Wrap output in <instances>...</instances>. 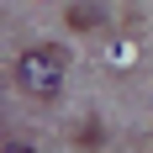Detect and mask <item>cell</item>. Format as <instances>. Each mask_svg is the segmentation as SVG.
Segmentation results:
<instances>
[{"instance_id": "1", "label": "cell", "mask_w": 153, "mask_h": 153, "mask_svg": "<svg viewBox=\"0 0 153 153\" xmlns=\"http://www.w3.org/2000/svg\"><path fill=\"white\" fill-rule=\"evenodd\" d=\"M63 79H69V53L58 42H32L16 53V85L32 100H58Z\"/></svg>"}]
</instances>
